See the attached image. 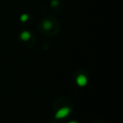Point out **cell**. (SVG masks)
Returning <instances> with one entry per match:
<instances>
[{
	"mask_svg": "<svg viewBox=\"0 0 123 123\" xmlns=\"http://www.w3.org/2000/svg\"><path fill=\"white\" fill-rule=\"evenodd\" d=\"M71 112V109L69 107H62L58 110L56 112L55 114V118L57 120H61V119H63V118H66Z\"/></svg>",
	"mask_w": 123,
	"mask_h": 123,
	"instance_id": "cell-1",
	"label": "cell"
},
{
	"mask_svg": "<svg viewBox=\"0 0 123 123\" xmlns=\"http://www.w3.org/2000/svg\"><path fill=\"white\" fill-rule=\"evenodd\" d=\"M76 84L80 87H84V86L87 85L88 84V79L85 75L84 74H80L76 78Z\"/></svg>",
	"mask_w": 123,
	"mask_h": 123,
	"instance_id": "cell-2",
	"label": "cell"
},
{
	"mask_svg": "<svg viewBox=\"0 0 123 123\" xmlns=\"http://www.w3.org/2000/svg\"><path fill=\"white\" fill-rule=\"evenodd\" d=\"M20 39L24 41H27L31 39V33L28 31H23L20 34Z\"/></svg>",
	"mask_w": 123,
	"mask_h": 123,
	"instance_id": "cell-3",
	"label": "cell"
},
{
	"mask_svg": "<svg viewBox=\"0 0 123 123\" xmlns=\"http://www.w3.org/2000/svg\"><path fill=\"white\" fill-rule=\"evenodd\" d=\"M51 27H52V24H51V21L49 20H45L44 23H43V28L45 30H51Z\"/></svg>",
	"mask_w": 123,
	"mask_h": 123,
	"instance_id": "cell-4",
	"label": "cell"
},
{
	"mask_svg": "<svg viewBox=\"0 0 123 123\" xmlns=\"http://www.w3.org/2000/svg\"><path fill=\"white\" fill-rule=\"evenodd\" d=\"M28 19H29V16H28V14H24L20 16V21H22V22L27 21Z\"/></svg>",
	"mask_w": 123,
	"mask_h": 123,
	"instance_id": "cell-5",
	"label": "cell"
},
{
	"mask_svg": "<svg viewBox=\"0 0 123 123\" xmlns=\"http://www.w3.org/2000/svg\"><path fill=\"white\" fill-rule=\"evenodd\" d=\"M58 5V1L57 0H52L51 1V6L52 7H56V6Z\"/></svg>",
	"mask_w": 123,
	"mask_h": 123,
	"instance_id": "cell-6",
	"label": "cell"
},
{
	"mask_svg": "<svg viewBox=\"0 0 123 123\" xmlns=\"http://www.w3.org/2000/svg\"><path fill=\"white\" fill-rule=\"evenodd\" d=\"M68 123H79L78 121H69V122H68Z\"/></svg>",
	"mask_w": 123,
	"mask_h": 123,
	"instance_id": "cell-7",
	"label": "cell"
}]
</instances>
